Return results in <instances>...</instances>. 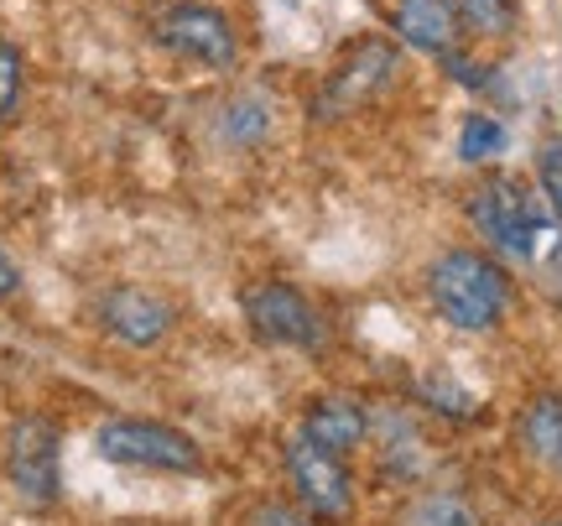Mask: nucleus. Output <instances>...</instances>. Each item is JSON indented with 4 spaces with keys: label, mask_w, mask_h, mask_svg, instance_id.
Instances as JSON below:
<instances>
[{
    "label": "nucleus",
    "mask_w": 562,
    "mask_h": 526,
    "mask_svg": "<svg viewBox=\"0 0 562 526\" xmlns=\"http://www.w3.org/2000/svg\"><path fill=\"white\" fill-rule=\"evenodd\" d=\"M427 298L442 324H453L459 334H490L510 313V277L495 256L459 245L427 266Z\"/></svg>",
    "instance_id": "1"
},
{
    "label": "nucleus",
    "mask_w": 562,
    "mask_h": 526,
    "mask_svg": "<svg viewBox=\"0 0 562 526\" xmlns=\"http://www.w3.org/2000/svg\"><path fill=\"white\" fill-rule=\"evenodd\" d=\"M469 220L490 240V250H501L510 261H537L552 245V209H542V199L521 178H505V172L484 178L469 193Z\"/></svg>",
    "instance_id": "2"
},
{
    "label": "nucleus",
    "mask_w": 562,
    "mask_h": 526,
    "mask_svg": "<svg viewBox=\"0 0 562 526\" xmlns=\"http://www.w3.org/2000/svg\"><path fill=\"white\" fill-rule=\"evenodd\" d=\"M94 454L104 465L146 469V474H199L203 448L193 433H182L157 417H110L94 427Z\"/></svg>",
    "instance_id": "3"
},
{
    "label": "nucleus",
    "mask_w": 562,
    "mask_h": 526,
    "mask_svg": "<svg viewBox=\"0 0 562 526\" xmlns=\"http://www.w3.org/2000/svg\"><path fill=\"white\" fill-rule=\"evenodd\" d=\"M151 42L193 68H235L240 63V32L209 0H167L151 16Z\"/></svg>",
    "instance_id": "4"
},
{
    "label": "nucleus",
    "mask_w": 562,
    "mask_h": 526,
    "mask_svg": "<svg viewBox=\"0 0 562 526\" xmlns=\"http://www.w3.org/2000/svg\"><path fill=\"white\" fill-rule=\"evenodd\" d=\"M281 469H286L292 501L313 522H349V511H355V474H349L344 454L313 444L307 433H292L281 444Z\"/></svg>",
    "instance_id": "5"
},
{
    "label": "nucleus",
    "mask_w": 562,
    "mask_h": 526,
    "mask_svg": "<svg viewBox=\"0 0 562 526\" xmlns=\"http://www.w3.org/2000/svg\"><path fill=\"white\" fill-rule=\"evenodd\" d=\"M5 480L26 506H58L63 501V433L47 417H16L5 433Z\"/></svg>",
    "instance_id": "6"
},
{
    "label": "nucleus",
    "mask_w": 562,
    "mask_h": 526,
    "mask_svg": "<svg viewBox=\"0 0 562 526\" xmlns=\"http://www.w3.org/2000/svg\"><path fill=\"white\" fill-rule=\"evenodd\" d=\"M240 313L250 334L277 349H318L328 339L323 313L292 282H250L240 292Z\"/></svg>",
    "instance_id": "7"
},
{
    "label": "nucleus",
    "mask_w": 562,
    "mask_h": 526,
    "mask_svg": "<svg viewBox=\"0 0 562 526\" xmlns=\"http://www.w3.org/2000/svg\"><path fill=\"white\" fill-rule=\"evenodd\" d=\"M391 74H396V47L381 37H370V42H355L349 53H344V63L323 79L318 89V115H355L360 104H370L375 94H381L385 83H391Z\"/></svg>",
    "instance_id": "8"
},
{
    "label": "nucleus",
    "mask_w": 562,
    "mask_h": 526,
    "mask_svg": "<svg viewBox=\"0 0 562 526\" xmlns=\"http://www.w3.org/2000/svg\"><path fill=\"white\" fill-rule=\"evenodd\" d=\"M100 324L110 339H121L131 349H151L161 345L172 324H178V307L157 298V292H146V287H110L100 298Z\"/></svg>",
    "instance_id": "9"
},
{
    "label": "nucleus",
    "mask_w": 562,
    "mask_h": 526,
    "mask_svg": "<svg viewBox=\"0 0 562 526\" xmlns=\"http://www.w3.org/2000/svg\"><path fill=\"white\" fill-rule=\"evenodd\" d=\"M391 32H396L406 47L427 53V58H448V53H459V42H463L459 5H453V0H396Z\"/></svg>",
    "instance_id": "10"
},
{
    "label": "nucleus",
    "mask_w": 562,
    "mask_h": 526,
    "mask_svg": "<svg viewBox=\"0 0 562 526\" xmlns=\"http://www.w3.org/2000/svg\"><path fill=\"white\" fill-rule=\"evenodd\" d=\"M297 433H307L313 444H323V448H334V454H355V448L370 438V412H364L355 396H313L307 402V412H302V427Z\"/></svg>",
    "instance_id": "11"
},
{
    "label": "nucleus",
    "mask_w": 562,
    "mask_h": 526,
    "mask_svg": "<svg viewBox=\"0 0 562 526\" xmlns=\"http://www.w3.org/2000/svg\"><path fill=\"white\" fill-rule=\"evenodd\" d=\"M521 448L562 480V396L542 391L521 406Z\"/></svg>",
    "instance_id": "12"
},
{
    "label": "nucleus",
    "mask_w": 562,
    "mask_h": 526,
    "mask_svg": "<svg viewBox=\"0 0 562 526\" xmlns=\"http://www.w3.org/2000/svg\"><path fill=\"white\" fill-rule=\"evenodd\" d=\"M459 5L463 37L474 42H505L521 26V0H453Z\"/></svg>",
    "instance_id": "13"
},
{
    "label": "nucleus",
    "mask_w": 562,
    "mask_h": 526,
    "mask_svg": "<svg viewBox=\"0 0 562 526\" xmlns=\"http://www.w3.org/2000/svg\"><path fill=\"white\" fill-rule=\"evenodd\" d=\"M402 526H480V511L453 490H432V495H417L402 511Z\"/></svg>",
    "instance_id": "14"
},
{
    "label": "nucleus",
    "mask_w": 562,
    "mask_h": 526,
    "mask_svg": "<svg viewBox=\"0 0 562 526\" xmlns=\"http://www.w3.org/2000/svg\"><path fill=\"white\" fill-rule=\"evenodd\" d=\"M505 152V125L495 115H469L459 131V157L463 163H490Z\"/></svg>",
    "instance_id": "15"
},
{
    "label": "nucleus",
    "mask_w": 562,
    "mask_h": 526,
    "mask_svg": "<svg viewBox=\"0 0 562 526\" xmlns=\"http://www.w3.org/2000/svg\"><path fill=\"white\" fill-rule=\"evenodd\" d=\"M21 100H26V63H21V53L5 42V32H0V125L16 121Z\"/></svg>",
    "instance_id": "16"
},
{
    "label": "nucleus",
    "mask_w": 562,
    "mask_h": 526,
    "mask_svg": "<svg viewBox=\"0 0 562 526\" xmlns=\"http://www.w3.org/2000/svg\"><path fill=\"white\" fill-rule=\"evenodd\" d=\"M537 188H542L547 209L562 220V142H547L537 152Z\"/></svg>",
    "instance_id": "17"
},
{
    "label": "nucleus",
    "mask_w": 562,
    "mask_h": 526,
    "mask_svg": "<svg viewBox=\"0 0 562 526\" xmlns=\"http://www.w3.org/2000/svg\"><path fill=\"white\" fill-rule=\"evenodd\" d=\"M240 526H318V522L302 506H292V501H256L240 516Z\"/></svg>",
    "instance_id": "18"
},
{
    "label": "nucleus",
    "mask_w": 562,
    "mask_h": 526,
    "mask_svg": "<svg viewBox=\"0 0 562 526\" xmlns=\"http://www.w3.org/2000/svg\"><path fill=\"white\" fill-rule=\"evenodd\" d=\"M16 292H21V271H16V261L0 250V303H11Z\"/></svg>",
    "instance_id": "19"
},
{
    "label": "nucleus",
    "mask_w": 562,
    "mask_h": 526,
    "mask_svg": "<svg viewBox=\"0 0 562 526\" xmlns=\"http://www.w3.org/2000/svg\"><path fill=\"white\" fill-rule=\"evenodd\" d=\"M542 526H562V522H542Z\"/></svg>",
    "instance_id": "20"
}]
</instances>
